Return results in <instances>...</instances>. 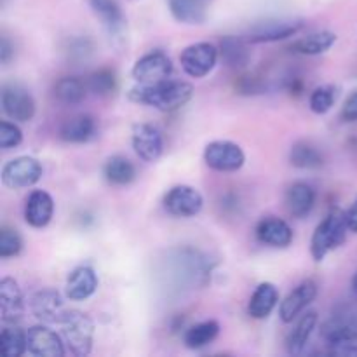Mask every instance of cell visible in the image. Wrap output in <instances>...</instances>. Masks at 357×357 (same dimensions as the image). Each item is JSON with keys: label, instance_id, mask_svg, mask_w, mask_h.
<instances>
[{"label": "cell", "instance_id": "1", "mask_svg": "<svg viewBox=\"0 0 357 357\" xmlns=\"http://www.w3.org/2000/svg\"><path fill=\"white\" fill-rule=\"evenodd\" d=\"M215 261L194 248H174L162 261V278L176 291L197 289L208 284Z\"/></svg>", "mask_w": 357, "mask_h": 357}, {"label": "cell", "instance_id": "2", "mask_svg": "<svg viewBox=\"0 0 357 357\" xmlns=\"http://www.w3.org/2000/svg\"><path fill=\"white\" fill-rule=\"evenodd\" d=\"M194 96V86L185 80H160L155 84H138L129 91L135 103L146 105L159 112H176Z\"/></svg>", "mask_w": 357, "mask_h": 357}, {"label": "cell", "instance_id": "3", "mask_svg": "<svg viewBox=\"0 0 357 357\" xmlns=\"http://www.w3.org/2000/svg\"><path fill=\"white\" fill-rule=\"evenodd\" d=\"M351 232L345 222V211L331 209L323 222L316 227L310 239V255L314 261H323L331 251L338 250L347 241V234Z\"/></svg>", "mask_w": 357, "mask_h": 357}, {"label": "cell", "instance_id": "4", "mask_svg": "<svg viewBox=\"0 0 357 357\" xmlns=\"http://www.w3.org/2000/svg\"><path fill=\"white\" fill-rule=\"evenodd\" d=\"M65 344L73 356H89L94 344V321L82 310H65L59 323Z\"/></svg>", "mask_w": 357, "mask_h": 357}, {"label": "cell", "instance_id": "5", "mask_svg": "<svg viewBox=\"0 0 357 357\" xmlns=\"http://www.w3.org/2000/svg\"><path fill=\"white\" fill-rule=\"evenodd\" d=\"M321 337L330 354L357 357V328L337 314L323 324Z\"/></svg>", "mask_w": 357, "mask_h": 357}, {"label": "cell", "instance_id": "6", "mask_svg": "<svg viewBox=\"0 0 357 357\" xmlns=\"http://www.w3.org/2000/svg\"><path fill=\"white\" fill-rule=\"evenodd\" d=\"M202 157L206 166L218 173H236L246 162V153L241 145L229 139H216L208 143Z\"/></svg>", "mask_w": 357, "mask_h": 357}, {"label": "cell", "instance_id": "7", "mask_svg": "<svg viewBox=\"0 0 357 357\" xmlns=\"http://www.w3.org/2000/svg\"><path fill=\"white\" fill-rule=\"evenodd\" d=\"M220 58V49L211 42H195L187 45L180 54L183 72L192 79H202L215 70Z\"/></svg>", "mask_w": 357, "mask_h": 357}, {"label": "cell", "instance_id": "8", "mask_svg": "<svg viewBox=\"0 0 357 357\" xmlns=\"http://www.w3.org/2000/svg\"><path fill=\"white\" fill-rule=\"evenodd\" d=\"M0 105L2 112L14 122H30L37 112V103L26 87L21 84H3L0 93Z\"/></svg>", "mask_w": 357, "mask_h": 357}, {"label": "cell", "instance_id": "9", "mask_svg": "<svg viewBox=\"0 0 357 357\" xmlns=\"http://www.w3.org/2000/svg\"><path fill=\"white\" fill-rule=\"evenodd\" d=\"M42 164L35 157L21 155L10 159L2 167V183L10 190H21V188L33 187L42 178Z\"/></svg>", "mask_w": 357, "mask_h": 357}, {"label": "cell", "instance_id": "10", "mask_svg": "<svg viewBox=\"0 0 357 357\" xmlns=\"http://www.w3.org/2000/svg\"><path fill=\"white\" fill-rule=\"evenodd\" d=\"M94 16L100 20L112 44L122 45L128 38V20L117 0H89Z\"/></svg>", "mask_w": 357, "mask_h": 357}, {"label": "cell", "instance_id": "11", "mask_svg": "<svg viewBox=\"0 0 357 357\" xmlns=\"http://www.w3.org/2000/svg\"><path fill=\"white\" fill-rule=\"evenodd\" d=\"M164 209L176 218L197 216L204 208V197L192 185H174L164 195Z\"/></svg>", "mask_w": 357, "mask_h": 357}, {"label": "cell", "instance_id": "12", "mask_svg": "<svg viewBox=\"0 0 357 357\" xmlns=\"http://www.w3.org/2000/svg\"><path fill=\"white\" fill-rule=\"evenodd\" d=\"M173 73V61L164 51H150L136 59L131 70L132 79L138 84H155L169 79Z\"/></svg>", "mask_w": 357, "mask_h": 357}, {"label": "cell", "instance_id": "13", "mask_svg": "<svg viewBox=\"0 0 357 357\" xmlns=\"http://www.w3.org/2000/svg\"><path fill=\"white\" fill-rule=\"evenodd\" d=\"M303 28L300 20H268L257 23L246 31V40L250 44H267L293 37Z\"/></svg>", "mask_w": 357, "mask_h": 357}, {"label": "cell", "instance_id": "14", "mask_svg": "<svg viewBox=\"0 0 357 357\" xmlns=\"http://www.w3.org/2000/svg\"><path fill=\"white\" fill-rule=\"evenodd\" d=\"M131 143L136 155L145 162H155L164 152L162 132L149 122H139V124L132 126Z\"/></svg>", "mask_w": 357, "mask_h": 357}, {"label": "cell", "instance_id": "15", "mask_svg": "<svg viewBox=\"0 0 357 357\" xmlns=\"http://www.w3.org/2000/svg\"><path fill=\"white\" fill-rule=\"evenodd\" d=\"M258 243L264 246L275 248V250H286L293 243V229L288 222L278 216H265L257 223L255 229Z\"/></svg>", "mask_w": 357, "mask_h": 357}, {"label": "cell", "instance_id": "16", "mask_svg": "<svg viewBox=\"0 0 357 357\" xmlns=\"http://www.w3.org/2000/svg\"><path fill=\"white\" fill-rule=\"evenodd\" d=\"M30 310L40 323L59 324L65 314L63 296L52 288L38 289L30 298Z\"/></svg>", "mask_w": 357, "mask_h": 357}, {"label": "cell", "instance_id": "17", "mask_svg": "<svg viewBox=\"0 0 357 357\" xmlns=\"http://www.w3.org/2000/svg\"><path fill=\"white\" fill-rule=\"evenodd\" d=\"M317 296V284L310 279L303 281L302 284L296 286L288 296L279 305V317L284 324L293 323L303 314V310L316 300Z\"/></svg>", "mask_w": 357, "mask_h": 357}, {"label": "cell", "instance_id": "18", "mask_svg": "<svg viewBox=\"0 0 357 357\" xmlns=\"http://www.w3.org/2000/svg\"><path fill=\"white\" fill-rule=\"evenodd\" d=\"M24 316V300L20 284L13 278L0 279V319L6 324H17Z\"/></svg>", "mask_w": 357, "mask_h": 357}, {"label": "cell", "instance_id": "19", "mask_svg": "<svg viewBox=\"0 0 357 357\" xmlns=\"http://www.w3.org/2000/svg\"><path fill=\"white\" fill-rule=\"evenodd\" d=\"M28 337V352L37 357H63L65 356V345L61 337L56 331L49 330L47 326H31L26 331Z\"/></svg>", "mask_w": 357, "mask_h": 357}, {"label": "cell", "instance_id": "20", "mask_svg": "<svg viewBox=\"0 0 357 357\" xmlns=\"http://www.w3.org/2000/svg\"><path fill=\"white\" fill-rule=\"evenodd\" d=\"M98 284H100V281H98L94 268L87 267V265H80V267L73 268L68 274L65 284V295L72 302H84V300L91 298L98 291Z\"/></svg>", "mask_w": 357, "mask_h": 357}, {"label": "cell", "instance_id": "21", "mask_svg": "<svg viewBox=\"0 0 357 357\" xmlns=\"http://www.w3.org/2000/svg\"><path fill=\"white\" fill-rule=\"evenodd\" d=\"M54 216V199L45 190H33L24 204V222L31 229H44Z\"/></svg>", "mask_w": 357, "mask_h": 357}, {"label": "cell", "instance_id": "22", "mask_svg": "<svg viewBox=\"0 0 357 357\" xmlns=\"http://www.w3.org/2000/svg\"><path fill=\"white\" fill-rule=\"evenodd\" d=\"M220 58L229 68L232 70H244L251 61V49L250 42L246 37H234L227 35L220 40Z\"/></svg>", "mask_w": 357, "mask_h": 357}, {"label": "cell", "instance_id": "23", "mask_svg": "<svg viewBox=\"0 0 357 357\" xmlns=\"http://www.w3.org/2000/svg\"><path fill=\"white\" fill-rule=\"evenodd\" d=\"M284 202L293 218H305L316 206V190L305 181H296L286 190Z\"/></svg>", "mask_w": 357, "mask_h": 357}, {"label": "cell", "instance_id": "24", "mask_svg": "<svg viewBox=\"0 0 357 357\" xmlns=\"http://www.w3.org/2000/svg\"><path fill=\"white\" fill-rule=\"evenodd\" d=\"M279 305V289L272 282H261L255 288L248 303V314L257 321H264Z\"/></svg>", "mask_w": 357, "mask_h": 357}, {"label": "cell", "instance_id": "25", "mask_svg": "<svg viewBox=\"0 0 357 357\" xmlns=\"http://www.w3.org/2000/svg\"><path fill=\"white\" fill-rule=\"evenodd\" d=\"M96 136V121L89 114L66 119L59 128V138L65 143H87Z\"/></svg>", "mask_w": 357, "mask_h": 357}, {"label": "cell", "instance_id": "26", "mask_svg": "<svg viewBox=\"0 0 357 357\" xmlns=\"http://www.w3.org/2000/svg\"><path fill=\"white\" fill-rule=\"evenodd\" d=\"M171 16L181 24H202L208 17L211 0H167Z\"/></svg>", "mask_w": 357, "mask_h": 357}, {"label": "cell", "instance_id": "27", "mask_svg": "<svg viewBox=\"0 0 357 357\" xmlns=\"http://www.w3.org/2000/svg\"><path fill=\"white\" fill-rule=\"evenodd\" d=\"M317 321H319L317 319V312H314V310L300 316V319L296 321L293 330L289 331L288 337H286V351H288L289 354L296 356L302 354V352L305 351L307 344H309L314 331H316Z\"/></svg>", "mask_w": 357, "mask_h": 357}, {"label": "cell", "instance_id": "28", "mask_svg": "<svg viewBox=\"0 0 357 357\" xmlns=\"http://www.w3.org/2000/svg\"><path fill=\"white\" fill-rule=\"evenodd\" d=\"M337 42V33L333 31H316V33H309L307 37L298 38L289 45L293 52L302 56H319L330 51Z\"/></svg>", "mask_w": 357, "mask_h": 357}, {"label": "cell", "instance_id": "29", "mask_svg": "<svg viewBox=\"0 0 357 357\" xmlns=\"http://www.w3.org/2000/svg\"><path fill=\"white\" fill-rule=\"evenodd\" d=\"M103 176L114 187H126L136 180V167L128 157L112 155L103 166Z\"/></svg>", "mask_w": 357, "mask_h": 357}, {"label": "cell", "instance_id": "30", "mask_svg": "<svg viewBox=\"0 0 357 357\" xmlns=\"http://www.w3.org/2000/svg\"><path fill=\"white\" fill-rule=\"evenodd\" d=\"M87 93H89L87 80L79 79V77H63L54 84V98L66 107H75L82 103Z\"/></svg>", "mask_w": 357, "mask_h": 357}, {"label": "cell", "instance_id": "31", "mask_svg": "<svg viewBox=\"0 0 357 357\" xmlns=\"http://www.w3.org/2000/svg\"><path fill=\"white\" fill-rule=\"evenodd\" d=\"M218 335L220 324L216 321H202V323L194 324V326H190L185 331L183 344L190 351H199V349H204L209 344H213L218 338Z\"/></svg>", "mask_w": 357, "mask_h": 357}, {"label": "cell", "instance_id": "32", "mask_svg": "<svg viewBox=\"0 0 357 357\" xmlns=\"http://www.w3.org/2000/svg\"><path fill=\"white\" fill-rule=\"evenodd\" d=\"M289 162L298 169H319L324 164V157L312 143L296 142L289 150Z\"/></svg>", "mask_w": 357, "mask_h": 357}, {"label": "cell", "instance_id": "33", "mask_svg": "<svg viewBox=\"0 0 357 357\" xmlns=\"http://www.w3.org/2000/svg\"><path fill=\"white\" fill-rule=\"evenodd\" d=\"M0 347L6 357H21L28 351L26 331L17 328L16 324L3 328L0 333Z\"/></svg>", "mask_w": 357, "mask_h": 357}, {"label": "cell", "instance_id": "34", "mask_svg": "<svg viewBox=\"0 0 357 357\" xmlns=\"http://www.w3.org/2000/svg\"><path fill=\"white\" fill-rule=\"evenodd\" d=\"M87 87L96 96H110L117 89V75L110 68H100L87 77Z\"/></svg>", "mask_w": 357, "mask_h": 357}, {"label": "cell", "instance_id": "35", "mask_svg": "<svg viewBox=\"0 0 357 357\" xmlns=\"http://www.w3.org/2000/svg\"><path fill=\"white\" fill-rule=\"evenodd\" d=\"M337 101V89L333 86H321L310 93L309 107L314 114L324 115L333 108Z\"/></svg>", "mask_w": 357, "mask_h": 357}, {"label": "cell", "instance_id": "36", "mask_svg": "<svg viewBox=\"0 0 357 357\" xmlns=\"http://www.w3.org/2000/svg\"><path fill=\"white\" fill-rule=\"evenodd\" d=\"M23 251V239L17 230L2 227L0 229V258H13Z\"/></svg>", "mask_w": 357, "mask_h": 357}, {"label": "cell", "instance_id": "37", "mask_svg": "<svg viewBox=\"0 0 357 357\" xmlns=\"http://www.w3.org/2000/svg\"><path fill=\"white\" fill-rule=\"evenodd\" d=\"M21 143H23V131L20 129V126L9 121L0 122V149H16Z\"/></svg>", "mask_w": 357, "mask_h": 357}, {"label": "cell", "instance_id": "38", "mask_svg": "<svg viewBox=\"0 0 357 357\" xmlns=\"http://www.w3.org/2000/svg\"><path fill=\"white\" fill-rule=\"evenodd\" d=\"M91 51H93V44H91L89 38H86V37L73 38V40L70 42V45H68L70 58L79 59V61L86 59L87 56L91 54Z\"/></svg>", "mask_w": 357, "mask_h": 357}, {"label": "cell", "instance_id": "39", "mask_svg": "<svg viewBox=\"0 0 357 357\" xmlns=\"http://www.w3.org/2000/svg\"><path fill=\"white\" fill-rule=\"evenodd\" d=\"M340 117L344 122H357V91H354V93L345 100L340 112Z\"/></svg>", "mask_w": 357, "mask_h": 357}, {"label": "cell", "instance_id": "40", "mask_svg": "<svg viewBox=\"0 0 357 357\" xmlns=\"http://www.w3.org/2000/svg\"><path fill=\"white\" fill-rule=\"evenodd\" d=\"M13 59H14V44L9 40L7 35H2V38H0V63L6 66L9 65Z\"/></svg>", "mask_w": 357, "mask_h": 357}, {"label": "cell", "instance_id": "41", "mask_svg": "<svg viewBox=\"0 0 357 357\" xmlns=\"http://www.w3.org/2000/svg\"><path fill=\"white\" fill-rule=\"evenodd\" d=\"M345 222H347L349 230H351L352 234H357V199L352 202L351 208L345 211Z\"/></svg>", "mask_w": 357, "mask_h": 357}, {"label": "cell", "instance_id": "42", "mask_svg": "<svg viewBox=\"0 0 357 357\" xmlns=\"http://www.w3.org/2000/svg\"><path fill=\"white\" fill-rule=\"evenodd\" d=\"M337 316H340L342 319H345L349 324L357 328V303L356 305H349L345 309H342L340 312H337Z\"/></svg>", "mask_w": 357, "mask_h": 357}, {"label": "cell", "instance_id": "43", "mask_svg": "<svg viewBox=\"0 0 357 357\" xmlns=\"http://www.w3.org/2000/svg\"><path fill=\"white\" fill-rule=\"evenodd\" d=\"M352 289H354V295L357 296V274L354 275V279H352Z\"/></svg>", "mask_w": 357, "mask_h": 357}]
</instances>
